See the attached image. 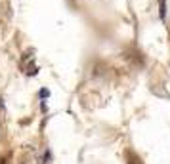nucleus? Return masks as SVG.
I'll return each mask as SVG.
<instances>
[{
    "mask_svg": "<svg viewBox=\"0 0 170 164\" xmlns=\"http://www.w3.org/2000/svg\"><path fill=\"white\" fill-rule=\"evenodd\" d=\"M159 15L164 19V15H166V2L164 0H159Z\"/></svg>",
    "mask_w": 170,
    "mask_h": 164,
    "instance_id": "obj_1",
    "label": "nucleus"
}]
</instances>
